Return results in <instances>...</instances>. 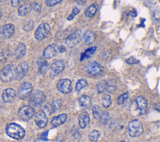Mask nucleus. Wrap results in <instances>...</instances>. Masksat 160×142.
I'll return each instance as SVG.
<instances>
[{"label":"nucleus","instance_id":"29","mask_svg":"<svg viewBox=\"0 0 160 142\" xmlns=\"http://www.w3.org/2000/svg\"><path fill=\"white\" fill-rule=\"evenodd\" d=\"M88 86V82L86 80L83 79H81L78 80L75 86V89L78 92H80L84 88H86Z\"/></svg>","mask_w":160,"mask_h":142},{"label":"nucleus","instance_id":"8","mask_svg":"<svg viewBox=\"0 0 160 142\" xmlns=\"http://www.w3.org/2000/svg\"><path fill=\"white\" fill-rule=\"evenodd\" d=\"M65 63L63 60H58L53 63L50 68V74L51 77L58 76L64 70Z\"/></svg>","mask_w":160,"mask_h":142},{"label":"nucleus","instance_id":"47","mask_svg":"<svg viewBox=\"0 0 160 142\" xmlns=\"http://www.w3.org/2000/svg\"><path fill=\"white\" fill-rule=\"evenodd\" d=\"M120 142H126V141H124V140H121V141H120Z\"/></svg>","mask_w":160,"mask_h":142},{"label":"nucleus","instance_id":"30","mask_svg":"<svg viewBox=\"0 0 160 142\" xmlns=\"http://www.w3.org/2000/svg\"><path fill=\"white\" fill-rule=\"evenodd\" d=\"M100 133L98 130H93L89 134L88 138L91 142H97L100 137Z\"/></svg>","mask_w":160,"mask_h":142},{"label":"nucleus","instance_id":"7","mask_svg":"<svg viewBox=\"0 0 160 142\" xmlns=\"http://www.w3.org/2000/svg\"><path fill=\"white\" fill-rule=\"evenodd\" d=\"M35 112L34 109L29 105H24L20 108L18 115L20 119L23 121H28L31 120L34 115Z\"/></svg>","mask_w":160,"mask_h":142},{"label":"nucleus","instance_id":"36","mask_svg":"<svg viewBox=\"0 0 160 142\" xmlns=\"http://www.w3.org/2000/svg\"><path fill=\"white\" fill-rule=\"evenodd\" d=\"M80 12L79 8H78L77 7H75L73 9V11L72 12V13H71L67 17V20L68 21H72L74 19V17L77 15L78 14V13Z\"/></svg>","mask_w":160,"mask_h":142},{"label":"nucleus","instance_id":"2","mask_svg":"<svg viewBox=\"0 0 160 142\" xmlns=\"http://www.w3.org/2000/svg\"><path fill=\"white\" fill-rule=\"evenodd\" d=\"M7 135L15 140L23 139L26 134L25 130L20 125L17 123H10L9 124L6 128Z\"/></svg>","mask_w":160,"mask_h":142},{"label":"nucleus","instance_id":"38","mask_svg":"<svg viewBox=\"0 0 160 142\" xmlns=\"http://www.w3.org/2000/svg\"><path fill=\"white\" fill-rule=\"evenodd\" d=\"M62 0H46V5L48 6L51 7L58 4Z\"/></svg>","mask_w":160,"mask_h":142},{"label":"nucleus","instance_id":"41","mask_svg":"<svg viewBox=\"0 0 160 142\" xmlns=\"http://www.w3.org/2000/svg\"><path fill=\"white\" fill-rule=\"evenodd\" d=\"M24 0H11V3L12 6L13 7H17L20 4H21Z\"/></svg>","mask_w":160,"mask_h":142},{"label":"nucleus","instance_id":"28","mask_svg":"<svg viewBox=\"0 0 160 142\" xmlns=\"http://www.w3.org/2000/svg\"><path fill=\"white\" fill-rule=\"evenodd\" d=\"M92 112H93L94 118L96 120H100L103 112L102 109H101L100 106L99 105H94L93 107Z\"/></svg>","mask_w":160,"mask_h":142},{"label":"nucleus","instance_id":"45","mask_svg":"<svg viewBox=\"0 0 160 142\" xmlns=\"http://www.w3.org/2000/svg\"><path fill=\"white\" fill-rule=\"evenodd\" d=\"M59 51L60 53H63L66 51V48L63 46H59Z\"/></svg>","mask_w":160,"mask_h":142},{"label":"nucleus","instance_id":"24","mask_svg":"<svg viewBox=\"0 0 160 142\" xmlns=\"http://www.w3.org/2000/svg\"><path fill=\"white\" fill-rule=\"evenodd\" d=\"M96 49H97L96 46H93V47L87 49L84 52H83L82 54L81 57H80V60L83 61L85 59L90 58L93 56L94 53L96 52Z\"/></svg>","mask_w":160,"mask_h":142},{"label":"nucleus","instance_id":"21","mask_svg":"<svg viewBox=\"0 0 160 142\" xmlns=\"http://www.w3.org/2000/svg\"><path fill=\"white\" fill-rule=\"evenodd\" d=\"M79 106L83 109H88L92 105V101L91 98L86 95H83L78 99Z\"/></svg>","mask_w":160,"mask_h":142},{"label":"nucleus","instance_id":"17","mask_svg":"<svg viewBox=\"0 0 160 142\" xmlns=\"http://www.w3.org/2000/svg\"><path fill=\"white\" fill-rule=\"evenodd\" d=\"M16 92L14 89L9 88L5 89L2 94V99L5 103H11L16 98Z\"/></svg>","mask_w":160,"mask_h":142},{"label":"nucleus","instance_id":"5","mask_svg":"<svg viewBox=\"0 0 160 142\" xmlns=\"http://www.w3.org/2000/svg\"><path fill=\"white\" fill-rule=\"evenodd\" d=\"M86 73L91 76L96 77L100 76L103 71V68L101 64L95 61L90 62L85 67Z\"/></svg>","mask_w":160,"mask_h":142},{"label":"nucleus","instance_id":"3","mask_svg":"<svg viewBox=\"0 0 160 142\" xmlns=\"http://www.w3.org/2000/svg\"><path fill=\"white\" fill-rule=\"evenodd\" d=\"M129 135L131 137L135 138L139 137L143 132V125L139 120H133L131 121L128 126Z\"/></svg>","mask_w":160,"mask_h":142},{"label":"nucleus","instance_id":"13","mask_svg":"<svg viewBox=\"0 0 160 142\" xmlns=\"http://www.w3.org/2000/svg\"><path fill=\"white\" fill-rule=\"evenodd\" d=\"M34 122L40 128L45 127L48 123V117L44 111H41L35 115Z\"/></svg>","mask_w":160,"mask_h":142},{"label":"nucleus","instance_id":"16","mask_svg":"<svg viewBox=\"0 0 160 142\" xmlns=\"http://www.w3.org/2000/svg\"><path fill=\"white\" fill-rule=\"evenodd\" d=\"M29 70V65L28 63L23 62V63L20 64L17 66V74L16 79L20 80L23 79L24 76L28 73Z\"/></svg>","mask_w":160,"mask_h":142},{"label":"nucleus","instance_id":"18","mask_svg":"<svg viewBox=\"0 0 160 142\" xmlns=\"http://www.w3.org/2000/svg\"><path fill=\"white\" fill-rule=\"evenodd\" d=\"M90 122V115L87 112H83L79 114L78 117V123L80 128H85Z\"/></svg>","mask_w":160,"mask_h":142},{"label":"nucleus","instance_id":"39","mask_svg":"<svg viewBox=\"0 0 160 142\" xmlns=\"http://www.w3.org/2000/svg\"><path fill=\"white\" fill-rule=\"evenodd\" d=\"M31 10H33L34 11H40L41 9V6L40 4L38 3H34L32 5H31Z\"/></svg>","mask_w":160,"mask_h":142},{"label":"nucleus","instance_id":"42","mask_svg":"<svg viewBox=\"0 0 160 142\" xmlns=\"http://www.w3.org/2000/svg\"><path fill=\"white\" fill-rule=\"evenodd\" d=\"M48 131H46L44 132L43 134H41V138L44 141H47L48 140Z\"/></svg>","mask_w":160,"mask_h":142},{"label":"nucleus","instance_id":"12","mask_svg":"<svg viewBox=\"0 0 160 142\" xmlns=\"http://www.w3.org/2000/svg\"><path fill=\"white\" fill-rule=\"evenodd\" d=\"M59 51V46L57 44H53L45 48L43 51V56L45 59H51L58 55Z\"/></svg>","mask_w":160,"mask_h":142},{"label":"nucleus","instance_id":"9","mask_svg":"<svg viewBox=\"0 0 160 142\" xmlns=\"http://www.w3.org/2000/svg\"><path fill=\"white\" fill-rule=\"evenodd\" d=\"M33 92L32 84L29 82L23 83L18 92V96L21 99H26L29 97Z\"/></svg>","mask_w":160,"mask_h":142},{"label":"nucleus","instance_id":"6","mask_svg":"<svg viewBox=\"0 0 160 142\" xmlns=\"http://www.w3.org/2000/svg\"><path fill=\"white\" fill-rule=\"evenodd\" d=\"M51 30V26L48 23L41 24L34 32V38L38 41H43L47 37Z\"/></svg>","mask_w":160,"mask_h":142},{"label":"nucleus","instance_id":"23","mask_svg":"<svg viewBox=\"0 0 160 142\" xmlns=\"http://www.w3.org/2000/svg\"><path fill=\"white\" fill-rule=\"evenodd\" d=\"M98 10V5L96 3L92 4L89 6L85 12V16L88 18H91L94 17Z\"/></svg>","mask_w":160,"mask_h":142},{"label":"nucleus","instance_id":"44","mask_svg":"<svg viewBox=\"0 0 160 142\" xmlns=\"http://www.w3.org/2000/svg\"><path fill=\"white\" fill-rule=\"evenodd\" d=\"M75 1H76V2L78 4L83 5H85V4L86 3L87 0H75Z\"/></svg>","mask_w":160,"mask_h":142},{"label":"nucleus","instance_id":"20","mask_svg":"<svg viewBox=\"0 0 160 142\" xmlns=\"http://www.w3.org/2000/svg\"><path fill=\"white\" fill-rule=\"evenodd\" d=\"M81 39L86 45H90L95 41V34L91 31H87L83 34Z\"/></svg>","mask_w":160,"mask_h":142},{"label":"nucleus","instance_id":"34","mask_svg":"<svg viewBox=\"0 0 160 142\" xmlns=\"http://www.w3.org/2000/svg\"><path fill=\"white\" fill-rule=\"evenodd\" d=\"M106 82L103 80L97 84V91L98 93H103L106 91Z\"/></svg>","mask_w":160,"mask_h":142},{"label":"nucleus","instance_id":"26","mask_svg":"<svg viewBox=\"0 0 160 142\" xmlns=\"http://www.w3.org/2000/svg\"><path fill=\"white\" fill-rule=\"evenodd\" d=\"M117 82L114 79H111L106 83V91L107 92L111 94L114 92L117 88Z\"/></svg>","mask_w":160,"mask_h":142},{"label":"nucleus","instance_id":"10","mask_svg":"<svg viewBox=\"0 0 160 142\" xmlns=\"http://www.w3.org/2000/svg\"><path fill=\"white\" fill-rule=\"evenodd\" d=\"M56 87L59 92L64 94H68L72 90V81L68 79H62L58 82Z\"/></svg>","mask_w":160,"mask_h":142},{"label":"nucleus","instance_id":"25","mask_svg":"<svg viewBox=\"0 0 160 142\" xmlns=\"http://www.w3.org/2000/svg\"><path fill=\"white\" fill-rule=\"evenodd\" d=\"M31 11V6L30 4L21 5L18 10V13L20 16H25Z\"/></svg>","mask_w":160,"mask_h":142},{"label":"nucleus","instance_id":"1","mask_svg":"<svg viewBox=\"0 0 160 142\" xmlns=\"http://www.w3.org/2000/svg\"><path fill=\"white\" fill-rule=\"evenodd\" d=\"M17 74V66L13 64L5 66L0 70V79L3 82H10L16 79Z\"/></svg>","mask_w":160,"mask_h":142},{"label":"nucleus","instance_id":"19","mask_svg":"<svg viewBox=\"0 0 160 142\" xmlns=\"http://www.w3.org/2000/svg\"><path fill=\"white\" fill-rule=\"evenodd\" d=\"M67 115L65 113L60 114L58 116L53 117L51 121V124L53 127H56L64 124L67 120Z\"/></svg>","mask_w":160,"mask_h":142},{"label":"nucleus","instance_id":"22","mask_svg":"<svg viewBox=\"0 0 160 142\" xmlns=\"http://www.w3.org/2000/svg\"><path fill=\"white\" fill-rule=\"evenodd\" d=\"M26 52V46L23 43H20L18 45L15 52H14V56L16 59H20L23 57Z\"/></svg>","mask_w":160,"mask_h":142},{"label":"nucleus","instance_id":"33","mask_svg":"<svg viewBox=\"0 0 160 142\" xmlns=\"http://www.w3.org/2000/svg\"><path fill=\"white\" fill-rule=\"evenodd\" d=\"M110 115L109 113L108 112H103L101 115V117L100 119L101 123L103 124V125H106V124H108V122H110Z\"/></svg>","mask_w":160,"mask_h":142},{"label":"nucleus","instance_id":"27","mask_svg":"<svg viewBox=\"0 0 160 142\" xmlns=\"http://www.w3.org/2000/svg\"><path fill=\"white\" fill-rule=\"evenodd\" d=\"M62 105H63V102L60 99L55 98L53 99L51 103V110L53 113L58 111L61 107Z\"/></svg>","mask_w":160,"mask_h":142},{"label":"nucleus","instance_id":"15","mask_svg":"<svg viewBox=\"0 0 160 142\" xmlns=\"http://www.w3.org/2000/svg\"><path fill=\"white\" fill-rule=\"evenodd\" d=\"M15 26L13 24H7L3 26L0 29V34L5 38H10L14 35Z\"/></svg>","mask_w":160,"mask_h":142},{"label":"nucleus","instance_id":"43","mask_svg":"<svg viewBox=\"0 0 160 142\" xmlns=\"http://www.w3.org/2000/svg\"><path fill=\"white\" fill-rule=\"evenodd\" d=\"M7 57H6V54L4 52L0 53V62H5L6 60Z\"/></svg>","mask_w":160,"mask_h":142},{"label":"nucleus","instance_id":"35","mask_svg":"<svg viewBox=\"0 0 160 142\" xmlns=\"http://www.w3.org/2000/svg\"><path fill=\"white\" fill-rule=\"evenodd\" d=\"M128 97H129V93L128 92H125L124 94H123V95L120 96L118 98V100H117L118 103L119 105L123 104L128 99Z\"/></svg>","mask_w":160,"mask_h":142},{"label":"nucleus","instance_id":"11","mask_svg":"<svg viewBox=\"0 0 160 142\" xmlns=\"http://www.w3.org/2000/svg\"><path fill=\"white\" fill-rule=\"evenodd\" d=\"M81 31L78 30L72 32V34H69L66 39L65 42L68 46L73 48L76 46L77 44H79L80 41H81Z\"/></svg>","mask_w":160,"mask_h":142},{"label":"nucleus","instance_id":"32","mask_svg":"<svg viewBox=\"0 0 160 142\" xmlns=\"http://www.w3.org/2000/svg\"><path fill=\"white\" fill-rule=\"evenodd\" d=\"M102 103L105 108H108L111 105V97L108 94H105L102 97Z\"/></svg>","mask_w":160,"mask_h":142},{"label":"nucleus","instance_id":"46","mask_svg":"<svg viewBox=\"0 0 160 142\" xmlns=\"http://www.w3.org/2000/svg\"><path fill=\"white\" fill-rule=\"evenodd\" d=\"M2 16H3V13H2V10H0V20H1V18H2Z\"/></svg>","mask_w":160,"mask_h":142},{"label":"nucleus","instance_id":"4","mask_svg":"<svg viewBox=\"0 0 160 142\" xmlns=\"http://www.w3.org/2000/svg\"><path fill=\"white\" fill-rule=\"evenodd\" d=\"M46 96L44 93L41 91H36L31 93L30 99V103L36 107L41 106L45 102Z\"/></svg>","mask_w":160,"mask_h":142},{"label":"nucleus","instance_id":"14","mask_svg":"<svg viewBox=\"0 0 160 142\" xmlns=\"http://www.w3.org/2000/svg\"><path fill=\"white\" fill-rule=\"evenodd\" d=\"M136 103L139 110V115H143L148 112V104L146 99L143 96H138L136 98Z\"/></svg>","mask_w":160,"mask_h":142},{"label":"nucleus","instance_id":"37","mask_svg":"<svg viewBox=\"0 0 160 142\" xmlns=\"http://www.w3.org/2000/svg\"><path fill=\"white\" fill-rule=\"evenodd\" d=\"M33 28H34V21L33 20H30L24 24L23 29L26 31H30L33 30Z\"/></svg>","mask_w":160,"mask_h":142},{"label":"nucleus","instance_id":"40","mask_svg":"<svg viewBox=\"0 0 160 142\" xmlns=\"http://www.w3.org/2000/svg\"><path fill=\"white\" fill-rule=\"evenodd\" d=\"M126 63L128 64H135L139 63V60L136 59L134 57H130V58H129L128 59L126 60Z\"/></svg>","mask_w":160,"mask_h":142},{"label":"nucleus","instance_id":"31","mask_svg":"<svg viewBox=\"0 0 160 142\" xmlns=\"http://www.w3.org/2000/svg\"><path fill=\"white\" fill-rule=\"evenodd\" d=\"M40 61L38 62V66H39V71L41 73H44L46 72V70L48 67V62L45 60H43V59H40Z\"/></svg>","mask_w":160,"mask_h":142}]
</instances>
